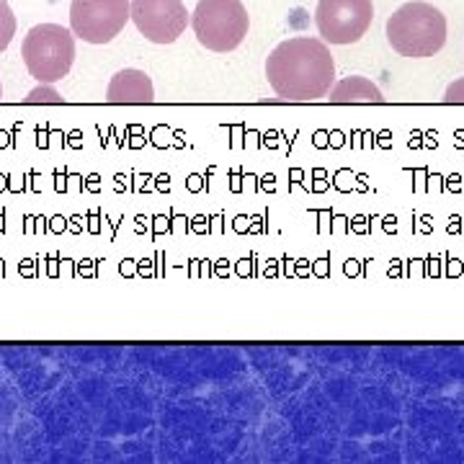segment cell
Here are the masks:
<instances>
[{
    "instance_id": "cell-10",
    "label": "cell",
    "mask_w": 464,
    "mask_h": 464,
    "mask_svg": "<svg viewBox=\"0 0 464 464\" xmlns=\"http://www.w3.org/2000/svg\"><path fill=\"white\" fill-rule=\"evenodd\" d=\"M16 36V16L8 5V0H0V52L8 50V44Z\"/></svg>"
},
{
    "instance_id": "cell-12",
    "label": "cell",
    "mask_w": 464,
    "mask_h": 464,
    "mask_svg": "<svg viewBox=\"0 0 464 464\" xmlns=\"http://www.w3.org/2000/svg\"><path fill=\"white\" fill-rule=\"evenodd\" d=\"M444 101L447 103H464V78H459V81H454V83L449 85L447 93H444Z\"/></svg>"
},
{
    "instance_id": "cell-9",
    "label": "cell",
    "mask_w": 464,
    "mask_h": 464,
    "mask_svg": "<svg viewBox=\"0 0 464 464\" xmlns=\"http://www.w3.org/2000/svg\"><path fill=\"white\" fill-rule=\"evenodd\" d=\"M328 101L331 103H382L384 96L372 81H366L362 75H348L343 81L333 83L328 91Z\"/></svg>"
},
{
    "instance_id": "cell-5",
    "label": "cell",
    "mask_w": 464,
    "mask_h": 464,
    "mask_svg": "<svg viewBox=\"0 0 464 464\" xmlns=\"http://www.w3.org/2000/svg\"><path fill=\"white\" fill-rule=\"evenodd\" d=\"M130 21V0H72L70 32L88 44H109Z\"/></svg>"
},
{
    "instance_id": "cell-2",
    "label": "cell",
    "mask_w": 464,
    "mask_h": 464,
    "mask_svg": "<svg viewBox=\"0 0 464 464\" xmlns=\"http://www.w3.org/2000/svg\"><path fill=\"white\" fill-rule=\"evenodd\" d=\"M387 39L392 50L411 57L426 60L447 44V18L439 8L423 0L402 3L392 16L387 18Z\"/></svg>"
},
{
    "instance_id": "cell-3",
    "label": "cell",
    "mask_w": 464,
    "mask_h": 464,
    "mask_svg": "<svg viewBox=\"0 0 464 464\" xmlns=\"http://www.w3.org/2000/svg\"><path fill=\"white\" fill-rule=\"evenodd\" d=\"M21 57L39 83H57L75 63V34L60 24H39L24 36Z\"/></svg>"
},
{
    "instance_id": "cell-1",
    "label": "cell",
    "mask_w": 464,
    "mask_h": 464,
    "mask_svg": "<svg viewBox=\"0 0 464 464\" xmlns=\"http://www.w3.org/2000/svg\"><path fill=\"white\" fill-rule=\"evenodd\" d=\"M266 78L284 101H320L335 83V63L325 42L295 36L276 44L266 60Z\"/></svg>"
},
{
    "instance_id": "cell-4",
    "label": "cell",
    "mask_w": 464,
    "mask_h": 464,
    "mask_svg": "<svg viewBox=\"0 0 464 464\" xmlns=\"http://www.w3.org/2000/svg\"><path fill=\"white\" fill-rule=\"evenodd\" d=\"M188 21L201 47L212 52L237 50L250 29L243 0H199Z\"/></svg>"
},
{
    "instance_id": "cell-7",
    "label": "cell",
    "mask_w": 464,
    "mask_h": 464,
    "mask_svg": "<svg viewBox=\"0 0 464 464\" xmlns=\"http://www.w3.org/2000/svg\"><path fill=\"white\" fill-rule=\"evenodd\" d=\"M130 18L152 44H173L188 26L183 0H132Z\"/></svg>"
},
{
    "instance_id": "cell-11",
    "label": "cell",
    "mask_w": 464,
    "mask_h": 464,
    "mask_svg": "<svg viewBox=\"0 0 464 464\" xmlns=\"http://www.w3.org/2000/svg\"><path fill=\"white\" fill-rule=\"evenodd\" d=\"M24 101H26V103H60L63 96H60L50 83H42L39 88H34L32 93H29Z\"/></svg>"
},
{
    "instance_id": "cell-13",
    "label": "cell",
    "mask_w": 464,
    "mask_h": 464,
    "mask_svg": "<svg viewBox=\"0 0 464 464\" xmlns=\"http://www.w3.org/2000/svg\"><path fill=\"white\" fill-rule=\"evenodd\" d=\"M0 99H3V85H0Z\"/></svg>"
},
{
    "instance_id": "cell-8",
    "label": "cell",
    "mask_w": 464,
    "mask_h": 464,
    "mask_svg": "<svg viewBox=\"0 0 464 464\" xmlns=\"http://www.w3.org/2000/svg\"><path fill=\"white\" fill-rule=\"evenodd\" d=\"M106 101L109 103H150L155 101V88L148 72L124 67L116 72L106 88Z\"/></svg>"
},
{
    "instance_id": "cell-6",
    "label": "cell",
    "mask_w": 464,
    "mask_h": 464,
    "mask_svg": "<svg viewBox=\"0 0 464 464\" xmlns=\"http://www.w3.org/2000/svg\"><path fill=\"white\" fill-rule=\"evenodd\" d=\"M372 0H317V32L331 44H356L372 26Z\"/></svg>"
}]
</instances>
